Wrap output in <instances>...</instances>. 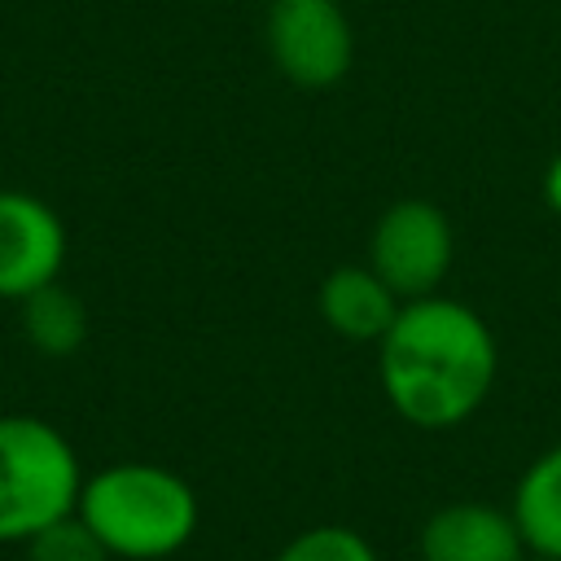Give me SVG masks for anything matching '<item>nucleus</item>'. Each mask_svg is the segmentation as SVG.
<instances>
[{
	"mask_svg": "<svg viewBox=\"0 0 561 561\" xmlns=\"http://www.w3.org/2000/svg\"><path fill=\"white\" fill-rule=\"evenodd\" d=\"M495 373L500 346L491 324L447 294L403 302L377 342L381 394L416 430L465 425L491 399Z\"/></svg>",
	"mask_w": 561,
	"mask_h": 561,
	"instance_id": "1",
	"label": "nucleus"
},
{
	"mask_svg": "<svg viewBox=\"0 0 561 561\" xmlns=\"http://www.w3.org/2000/svg\"><path fill=\"white\" fill-rule=\"evenodd\" d=\"M75 517L114 561H167L197 535L202 508L184 473L153 460H114L83 473Z\"/></svg>",
	"mask_w": 561,
	"mask_h": 561,
	"instance_id": "2",
	"label": "nucleus"
},
{
	"mask_svg": "<svg viewBox=\"0 0 561 561\" xmlns=\"http://www.w3.org/2000/svg\"><path fill=\"white\" fill-rule=\"evenodd\" d=\"M79 486V451L53 421L0 412V543H26L70 517Z\"/></svg>",
	"mask_w": 561,
	"mask_h": 561,
	"instance_id": "3",
	"label": "nucleus"
},
{
	"mask_svg": "<svg viewBox=\"0 0 561 561\" xmlns=\"http://www.w3.org/2000/svg\"><path fill=\"white\" fill-rule=\"evenodd\" d=\"M263 48L285 83L324 92L355 61V26L342 0H267Z\"/></svg>",
	"mask_w": 561,
	"mask_h": 561,
	"instance_id": "4",
	"label": "nucleus"
},
{
	"mask_svg": "<svg viewBox=\"0 0 561 561\" xmlns=\"http://www.w3.org/2000/svg\"><path fill=\"white\" fill-rule=\"evenodd\" d=\"M456 263V232L438 202L399 197L368 232V267L399 294V302L430 298L443 289Z\"/></svg>",
	"mask_w": 561,
	"mask_h": 561,
	"instance_id": "5",
	"label": "nucleus"
},
{
	"mask_svg": "<svg viewBox=\"0 0 561 561\" xmlns=\"http://www.w3.org/2000/svg\"><path fill=\"white\" fill-rule=\"evenodd\" d=\"M66 224L61 215L26 193V188H0V298L22 302L26 294L61 280L66 267Z\"/></svg>",
	"mask_w": 561,
	"mask_h": 561,
	"instance_id": "6",
	"label": "nucleus"
},
{
	"mask_svg": "<svg viewBox=\"0 0 561 561\" xmlns=\"http://www.w3.org/2000/svg\"><path fill=\"white\" fill-rule=\"evenodd\" d=\"M421 561H522L526 543L508 508L486 500H451L421 522Z\"/></svg>",
	"mask_w": 561,
	"mask_h": 561,
	"instance_id": "7",
	"label": "nucleus"
},
{
	"mask_svg": "<svg viewBox=\"0 0 561 561\" xmlns=\"http://www.w3.org/2000/svg\"><path fill=\"white\" fill-rule=\"evenodd\" d=\"M316 307L320 320L346 337V342H381V333L394 324L399 316V294L368 267V263H342L333 267L320 289H316Z\"/></svg>",
	"mask_w": 561,
	"mask_h": 561,
	"instance_id": "8",
	"label": "nucleus"
},
{
	"mask_svg": "<svg viewBox=\"0 0 561 561\" xmlns=\"http://www.w3.org/2000/svg\"><path fill=\"white\" fill-rule=\"evenodd\" d=\"M508 513L522 530V543L530 557L561 561V443L539 451L508 500Z\"/></svg>",
	"mask_w": 561,
	"mask_h": 561,
	"instance_id": "9",
	"label": "nucleus"
},
{
	"mask_svg": "<svg viewBox=\"0 0 561 561\" xmlns=\"http://www.w3.org/2000/svg\"><path fill=\"white\" fill-rule=\"evenodd\" d=\"M18 324H22V337L31 342V351H39L48 359H70L88 342V307L61 280L26 294L18 302Z\"/></svg>",
	"mask_w": 561,
	"mask_h": 561,
	"instance_id": "10",
	"label": "nucleus"
},
{
	"mask_svg": "<svg viewBox=\"0 0 561 561\" xmlns=\"http://www.w3.org/2000/svg\"><path fill=\"white\" fill-rule=\"evenodd\" d=\"M272 561H381V557L351 526H311V530H298L289 543H280Z\"/></svg>",
	"mask_w": 561,
	"mask_h": 561,
	"instance_id": "11",
	"label": "nucleus"
},
{
	"mask_svg": "<svg viewBox=\"0 0 561 561\" xmlns=\"http://www.w3.org/2000/svg\"><path fill=\"white\" fill-rule=\"evenodd\" d=\"M22 548H26V561H114L101 548V539L75 513L61 517V522H53L48 530H39L35 539H26Z\"/></svg>",
	"mask_w": 561,
	"mask_h": 561,
	"instance_id": "12",
	"label": "nucleus"
},
{
	"mask_svg": "<svg viewBox=\"0 0 561 561\" xmlns=\"http://www.w3.org/2000/svg\"><path fill=\"white\" fill-rule=\"evenodd\" d=\"M539 193H543V206H548L552 215H561V153H552V158H548Z\"/></svg>",
	"mask_w": 561,
	"mask_h": 561,
	"instance_id": "13",
	"label": "nucleus"
},
{
	"mask_svg": "<svg viewBox=\"0 0 561 561\" xmlns=\"http://www.w3.org/2000/svg\"><path fill=\"white\" fill-rule=\"evenodd\" d=\"M522 561H548V557H530V552H526V557H522Z\"/></svg>",
	"mask_w": 561,
	"mask_h": 561,
	"instance_id": "14",
	"label": "nucleus"
}]
</instances>
